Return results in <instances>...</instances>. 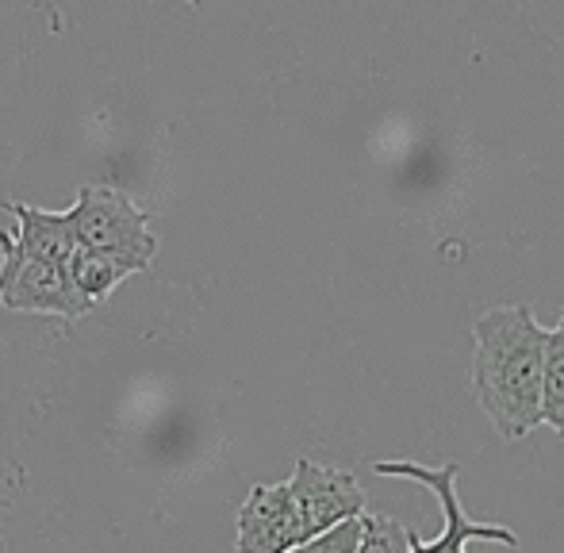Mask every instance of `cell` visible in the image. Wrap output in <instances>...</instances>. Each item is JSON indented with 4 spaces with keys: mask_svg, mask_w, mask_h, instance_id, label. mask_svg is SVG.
Returning <instances> with one entry per match:
<instances>
[{
    "mask_svg": "<svg viewBox=\"0 0 564 553\" xmlns=\"http://www.w3.org/2000/svg\"><path fill=\"white\" fill-rule=\"evenodd\" d=\"M545 327L530 304L488 307L473 323V397L503 442L542 426Z\"/></svg>",
    "mask_w": 564,
    "mask_h": 553,
    "instance_id": "6da1fadb",
    "label": "cell"
},
{
    "mask_svg": "<svg viewBox=\"0 0 564 553\" xmlns=\"http://www.w3.org/2000/svg\"><path fill=\"white\" fill-rule=\"evenodd\" d=\"M66 216L82 247L105 250L131 265L134 273H147L162 247L158 235L150 231V216L116 185H82Z\"/></svg>",
    "mask_w": 564,
    "mask_h": 553,
    "instance_id": "7a4b0ae2",
    "label": "cell"
},
{
    "mask_svg": "<svg viewBox=\"0 0 564 553\" xmlns=\"http://www.w3.org/2000/svg\"><path fill=\"white\" fill-rule=\"evenodd\" d=\"M0 307H8V312L58 315L66 323H77L97 304L77 289L66 265L23 254L15 235L0 231Z\"/></svg>",
    "mask_w": 564,
    "mask_h": 553,
    "instance_id": "3957f363",
    "label": "cell"
},
{
    "mask_svg": "<svg viewBox=\"0 0 564 553\" xmlns=\"http://www.w3.org/2000/svg\"><path fill=\"white\" fill-rule=\"evenodd\" d=\"M372 473L377 477H400V480H415V485L431 488L434 500L442 508V534L438 539H419L411 534V550L415 553H457L465 550L468 542H499V546H519V534L507 531V527L496 523H476L468 519V511L460 508L457 500V477H460V465L446 462V465H419V462H372Z\"/></svg>",
    "mask_w": 564,
    "mask_h": 553,
    "instance_id": "277c9868",
    "label": "cell"
},
{
    "mask_svg": "<svg viewBox=\"0 0 564 553\" xmlns=\"http://www.w3.org/2000/svg\"><path fill=\"white\" fill-rule=\"evenodd\" d=\"M289 492L300 523V550H304L307 539L327 531L330 523L365 511V492L354 473L330 469V465H319L312 457H296V469L289 477Z\"/></svg>",
    "mask_w": 564,
    "mask_h": 553,
    "instance_id": "5b68a950",
    "label": "cell"
},
{
    "mask_svg": "<svg viewBox=\"0 0 564 553\" xmlns=\"http://www.w3.org/2000/svg\"><path fill=\"white\" fill-rule=\"evenodd\" d=\"M242 553H284L300 550V523L292 508L289 480L284 485H253L238 508V539Z\"/></svg>",
    "mask_w": 564,
    "mask_h": 553,
    "instance_id": "8992f818",
    "label": "cell"
},
{
    "mask_svg": "<svg viewBox=\"0 0 564 553\" xmlns=\"http://www.w3.org/2000/svg\"><path fill=\"white\" fill-rule=\"evenodd\" d=\"M8 216H15V242H20L23 254L46 258V262H69V254L77 250V231L69 224L66 212H43L31 208V204H4Z\"/></svg>",
    "mask_w": 564,
    "mask_h": 553,
    "instance_id": "52a82bcc",
    "label": "cell"
},
{
    "mask_svg": "<svg viewBox=\"0 0 564 553\" xmlns=\"http://www.w3.org/2000/svg\"><path fill=\"white\" fill-rule=\"evenodd\" d=\"M69 276H74V284L85 292V296L93 300V304H105L108 296L119 289V284L127 281L134 270L127 262H119V258L105 254V250H93V247H82L77 242V250L69 254L66 262Z\"/></svg>",
    "mask_w": 564,
    "mask_h": 553,
    "instance_id": "ba28073f",
    "label": "cell"
},
{
    "mask_svg": "<svg viewBox=\"0 0 564 553\" xmlns=\"http://www.w3.org/2000/svg\"><path fill=\"white\" fill-rule=\"evenodd\" d=\"M542 423L564 442V315L545 327V366H542Z\"/></svg>",
    "mask_w": 564,
    "mask_h": 553,
    "instance_id": "9c48e42d",
    "label": "cell"
},
{
    "mask_svg": "<svg viewBox=\"0 0 564 553\" xmlns=\"http://www.w3.org/2000/svg\"><path fill=\"white\" fill-rule=\"evenodd\" d=\"M357 553H411V531L395 519L361 511V546Z\"/></svg>",
    "mask_w": 564,
    "mask_h": 553,
    "instance_id": "30bf717a",
    "label": "cell"
},
{
    "mask_svg": "<svg viewBox=\"0 0 564 553\" xmlns=\"http://www.w3.org/2000/svg\"><path fill=\"white\" fill-rule=\"evenodd\" d=\"M357 546H361V511L338 519L327 531H319L315 539L304 542V550H312V553H357Z\"/></svg>",
    "mask_w": 564,
    "mask_h": 553,
    "instance_id": "8fae6325",
    "label": "cell"
},
{
    "mask_svg": "<svg viewBox=\"0 0 564 553\" xmlns=\"http://www.w3.org/2000/svg\"><path fill=\"white\" fill-rule=\"evenodd\" d=\"M185 4H200V0H185Z\"/></svg>",
    "mask_w": 564,
    "mask_h": 553,
    "instance_id": "7c38bea8",
    "label": "cell"
}]
</instances>
